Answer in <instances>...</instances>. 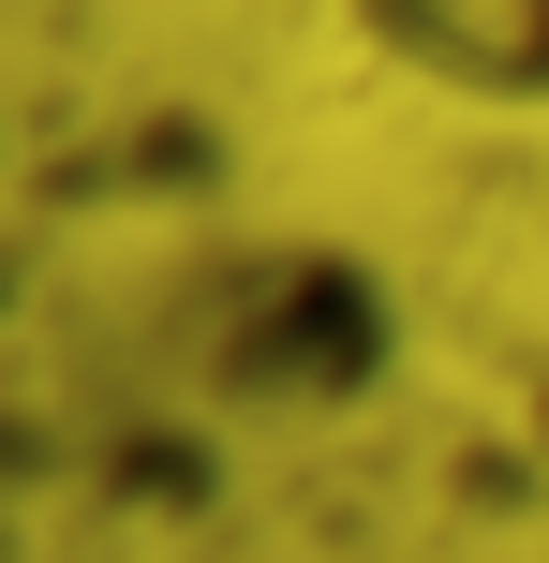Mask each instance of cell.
<instances>
[{
	"label": "cell",
	"instance_id": "6da1fadb",
	"mask_svg": "<svg viewBox=\"0 0 549 563\" xmlns=\"http://www.w3.org/2000/svg\"><path fill=\"white\" fill-rule=\"evenodd\" d=\"M446 15L461 0H372V30L416 45V59L446 45ZM491 45H505V104H549V0H491Z\"/></svg>",
	"mask_w": 549,
	"mask_h": 563
}]
</instances>
